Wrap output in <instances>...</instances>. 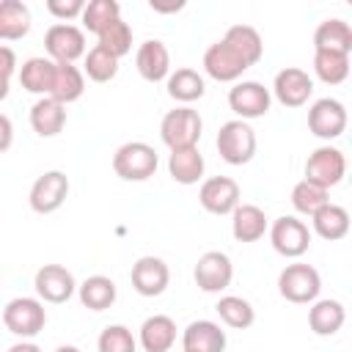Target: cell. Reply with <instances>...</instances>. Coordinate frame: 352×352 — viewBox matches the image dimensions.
Instances as JSON below:
<instances>
[{
	"instance_id": "16",
	"label": "cell",
	"mask_w": 352,
	"mask_h": 352,
	"mask_svg": "<svg viewBox=\"0 0 352 352\" xmlns=\"http://www.w3.org/2000/svg\"><path fill=\"white\" fill-rule=\"evenodd\" d=\"M170 280V270L162 258L157 256H140L132 264V289L143 297H157L168 289Z\"/></svg>"
},
{
	"instance_id": "20",
	"label": "cell",
	"mask_w": 352,
	"mask_h": 352,
	"mask_svg": "<svg viewBox=\"0 0 352 352\" xmlns=\"http://www.w3.org/2000/svg\"><path fill=\"white\" fill-rule=\"evenodd\" d=\"M85 91V77L74 63H55L52 72V85H50V99L60 102L63 107L69 102H77Z\"/></svg>"
},
{
	"instance_id": "42",
	"label": "cell",
	"mask_w": 352,
	"mask_h": 352,
	"mask_svg": "<svg viewBox=\"0 0 352 352\" xmlns=\"http://www.w3.org/2000/svg\"><path fill=\"white\" fill-rule=\"evenodd\" d=\"M11 143H14V124H11V118H8V116H3V113H0V154H3V151H8V148H11Z\"/></svg>"
},
{
	"instance_id": "14",
	"label": "cell",
	"mask_w": 352,
	"mask_h": 352,
	"mask_svg": "<svg viewBox=\"0 0 352 352\" xmlns=\"http://www.w3.org/2000/svg\"><path fill=\"white\" fill-rule=\"evenodd\" d=\"M33 286H36V294L44 300V302H66L72 294H74V289H77V283H74V275L66 270V267H60V264H44L38 272H36V278H33Z\"/></svg>"
},
{
	"instance_id": "26",
	"label": "cell",
	"mask_w": 352,
	"mask_h": 352,
	"mask_svg": "<svg viewBox=\"0 0 352 352\" xmlns=\"http://www.w3.org/2000/svg\"><path fill=\"white\" fill-rule=\"evenodd\" d=\"M168 173L179 184H195L204 176V154L198 151V146L170 151V157H168Z\"/></svg>"
},
{
	"instance_id": "8",
	"label": "cell",
	"mask_w": 352,
	"mask_h": 352,
	"mask_svg": "<svg viewBox=\"0 0 352 352\" xmlns=\"http://www.w3.org/2000/svg\"><path fill=\"white\" fill-rule=\"evenodd\" d=\"M270 242H272V248H275L280 256L297 258V256H302V253L308 250V245H311V231H308V226H305L302 220H297V217H292V214H283V217H278V220L272 223V228H270Z\"/></svg>"
},
{
	"instance_id": "45",
	"label": "cell",
	"mask_w": 352,
	"mask_h": 352,
	"mask_svg": "<svg viewBox=\"0 0 352 352\" xmlns=\"http://www.w3.org/2000/svg\"><path fill=\"white\" fill-rule=\"evenodd\" d=\"M55 352H80V349H77V346H58Z\"/></svg>"
},
{
	"instance_id": "9",
	"label": "cell",
	"mask_w": 352,
	"mask_h": 352,
	"mask_svg": "<svg viewBox=\"0 0 352 352\" xmlns=\"http://www.w3.org/2000/svg\"><path fill=\"white\" fill-rule=\"evenodd\" d=\"M69 195V179L63 170H47L41 173L30 187V209L38 214H50L63 206Z\"/></svg>"
},
{
	"instance_id": "30",
	"label": "cell",
	"mask_w": 352,
	"mask_h": 352,
	"mask_svg": "<svg viewBox=\"0 0 352 352\" xmlns=\"http://www.w3.org/2000/svg\"><path fill=\"white\" fill-rule=\"evenodd\" d=\"M52 72L55 63L50 58H28L19 69V85L28 94H38V96H50V85H52Z\"/></svg>"
},
{
	"instance_id": "25",
	"label": "cell",
	"mask_w": 352,
	"mask_h": 352,
	"mask_svg": "<svg viewBox=\"0 0 352 352\" xmlns=\"http://www.w3.org/2000/svg\"><path fill=\"white\" fill-rule=\"evenodd\" d=\"M223 41L248 63V69H250L253 63H258L261 55H264V41H261L258 30L250 28V25H231V28L226 30Z\"/></svg>"
},
{
	"instance_id": "39",
	"label": "cell",
	"mask_w": 352,
	"mask_h": 352,
	"mask_svg": "<svg viewBox=\"0 0 352 352\" xmlns=\"http://www.w3.org/2000/svg\"><path fill=\"white\" fill-rule=\"evenodd\" d=\"M96 346H99V352H138V341H135L132 330L124 327V324L104 327Z\"/></svg>"
},
{
	"instance_id": "28",
	"label": "cell",
	"mask_w": 352,
	"mask_h": 352,
	"mask_svg": "<svg viewBox=\"0 0 352 352\" xmlns=\"http://www.w3.org/2000/svg\"><path fill=\"white\" fill-rule=\"evenodd\" d=\"M311 223H314V231L330 242L344 239L349 234V212L338 204H324L316 214H311Z\"/></svg>"
},
{
	"instance_id": "17",
	"label": "cell",
	"mask_w": 352,
	"mask_h": 352,
	"mask_svg": "<svg viewBox=\"0 0 352 352\" xmlns=\"http://www.w3.org/2000/svg\"><path fill=\"white\" fill-rule=\"evenodd\" d=\"M204 69H206V74H209L212 80H217V82H234V80H239V77L245 74L248 63L220 38V41H214V44L204 52Z\"/></svg>"
},
{
	"instance_id": "41",
	"label": "cell",
	"mask_w": 352,
	"mask_h": 352,
	"mask_svg": "<svg viewBox=\"0 0 352 352\" xmlns=\"http://www.w3.org/2000/svg\"><path fill=\"white\" fill-rule=\"evenodd\" d=\"M82 8H85V0H47V11H50L55 19H60V22L80 16Z\"/></svg>"
},
{
	"instance_id": "40",
	"label": "cell",
	"mask_w": 352,
	"mask_h": 352,
	"mask_svg": "<svg viewBox=\"0 0 352 352\" xmlns=\"http://www.w3.org/2000/svg\"><path fill=\"white\" fill-rule=\"evenodd\" d=\"M14 72H16V55L11 47L0 44V102L8 96V85H11Z\"/></svg>"
},
{
	"instance_id": "6",
	"label": "cell",
	"mask_w": 352,
	"mask_h": 352,
	"mask_svg": "<svg viewBox=\"0 0 352 352\" xmlns=\"http://www.w3.org/2000/svg\"><path fill=\"white\" fill-rule=\"evenodd\" d=\"M44 47L52 63H74L85 55V33L77 25L58 22L44 33Z\"/></svg>"
},
{
	"instance_id": "1",
	"label": "cell",
	"mask_w": 352,
	"mask_h": 352,
	"mask_svg": "<svg viewBox=\"0 0 352 352\" xmlns=\"http://www.w3.org/2000/svg\"><path fill=\"white\" fill-rule=\"evenodd\" d=\"M201 129H204V121L198 116V110L192 107H176V110H168L162 124H160V138L162 143L176 151V148H192L198 146L201 140Z\"/></svg>"
},
{
	"instance_id": "27",
	"label": "cell",
	"mask_w": 352,
	"mask_h": 352,
	"mask_svg": "<svg viewBox=\"0 0 352 352\" xmlns=\"http://www.w3.org/2000/svg\"><path fill=\"white\" fill-rule=\"evenodd\" d=\"M30 30V8L22 0H0V38L19 41Z\"/></svg>"
},
{
	"instance_id": "4",
	"label": "cell",
	"mask_w": 352,
	"mask_h": 352,
	"mask_svg": "<svg viewBox=\"0 0 352 352\" xmlns=\"http://www.w3.org/2000/svg\"><path fill=\"white\" fill-rule=\"evenodd\" d=\"M217 151L228 165H245L256 154V132L248 121H226L217 132Z\"/></svg>"
},
{
	"instance_id": "7",
	"label": "cell",
	"mask_w": 352,
	"mask_h": 352,
	"mask_svg": "<svg viewBox=\"0 0 352 352\" xmlns=\"http://www.w3.org/2000/svg\"><path fill=\"white\" fill-rule=\"evenodd\" d=\"M346 173V157L336 146H319L308 160H305V179L330 190L336 187Z\"/></svg>"
},
{
	"instance_id": "2",
	"label": "cell",
	"mask_w": 352,
	"mask_h": 352,
	"mask_svg": "<svg viewBox=\"0 0 352 352\" xmlns=\"http://www.w3.org/2000/svg\"><path fill=\"white\" fill-rule=\"evenodd\" d=\"M157 165H160L157 151L143 140L124 143L113 154V170H116V176H121L126 182H146L148 176H154Z\"/></svg>"
},
{
	"instance_id": "10",
	"label": "cell",
	"mask_w": 352,
	"mask_h": 352,
	"mask_svg": "<svg viewBox=\"0 0 352 352\" xmlns=\"http://www.w3.org/2000/svg\"><path fill=\"white\" fill-rule=\"evenodd\" d=\"M192 278H195V283H198L201 292L214 294V292H223V289L231 286L234 264H231V258H228L226 253H220V250H206V253L198 258Z\"/></svg>"
},
{
	"instance_id": "37",
	"label": "cell",
	"mask_w": 352,
	"mask_h": 352,
	"mask_svg": "<svg viewBox=\"0 0 352 352\" xmlns=\"http://www.w3.org/2000/svg\"><path fill=\"white\" fill-rule=\"evenodd\" d=\"M82 72L94 80V82H110L116 74H118V58L110 55L104 47H94L88 50L85 55V63H82Z\"/></svg>"
},
{
	"instance_id": "36",
	"label": "cell",
	"mask_w": 352,
	"mask_h": 352,
	"mask_svg": "<svg viewBox=\"0 0 352 352\" xmlns=\"http://www.w3.org/2000/svg\"><path fill=\"white\" fill-rule=\"evenodd\" d=\"M96 36H99V47H104L116 58H124L132 50V30H129V25L121 16L113 19L110 25H104Z\"/></svg>"
},
{
	"instance_id": "34",
	"label": "cell",
	"mask_w": 352,
	"mask_h": 352,
	"mask_svg": "<svg viewBox=\"0 0 352 352\" xmlns=\"http://www.w3.org/2000/svg\"><path fill=\"white\" fill-rule=\"evenodd\" d=\"M214 311H217L220 319H223L228 327H234V330H245V327H250L253 319H256L253 305H250L248 300H242V297H234V294L220 297L217 305H214Z\"/></svg>"
},
{
	"instance_id": "24",
	"label": "cell",
	"mask_w": 352,
	"mask_h": 352,
	"mask_svg": "<svg viewBox=\"0 0 352 352\" xmlns=\"http://www.w3.org/2000/svg\"><path fill=\"white\" fill-rule=\"evenodd\" d=\"M267 231V214L253 204H239L231 212V234L236 242H256Z\"/></svg>"
},
{
	"instance_id": "11",
	"label": "cell",
	"mask_w": 352,
	"mask_h": 352,
	"mask_svg": "<svg viewBox=\"0 0 352 352\" xmlns=\"http://www.w3.org/2000/svg\"><path fill=\"white\" fill-rule=\"evenodd\" d=\"M308 129L322 138V140H333L346 129V107L338 99H316L308 110Z\"/></svg>"
},
{
	"instance_id": "22",
	"label": "cell",
	"mask_w": 352,
	"mask_h": 352,
	"mask_svg": "<svg viewBox=\"0 0 352 352\" xmlns=\"http://www.w3.org/2000/svg\"><path fill=\"white\" fill-rule=\"evenodd\" d=\"M314 50L349 55L352 52V28L338 16L319 22V28L314 30Z\"/></svg>"
},
{
	"instance_id": "29",
	"label": "cell",
	"mask_w": 352,
	"mask_h": 352,
	"mask_svg": "<svg viewBox=\"0 0 352 352\" xmlns=\"http://www.w3.org/2000/svg\"><path fill=\"white\" fill-rule=\"evenodd\" d=\"M346 319V311L338 300H316L308 311V324L316 336H336Z\"/></svg>"
},
{
	"instance_id": "32",
	"label": "cell",
	"mask_w": 352,
	"mask_h": 352,
	"mask_svg": "<svg viewBox=\"0 0 352 352\" xmlns=\"http://www.w3.org/2000/svg\"><path fill=\"white\" fill-rule=\"evenodd\" d=\"M204 91H206L204 77H201L195 69L182 66V69H176L173 74H168V94H170V99H176V102L190 104V102L201 99Z\"/></svg>"
},
{
	"instance_id": "18",
	"label": "cell",
	"mask_w": 352,
	"mask_h": 352,
	"mask_svg": "<svg viewBox=\"0 0 352 352\" xmlns=\"http://www.w3.org/2000/svg\"><path fill=\"white\" fill-rule=\"evenodd\" d=\"M135 66H138L143 80L160 82V80H165L170 74V52L160 38H148V41H143L138 47Z\"/></svg>"
},
{
	"instance_id": "15",
	"label": "cell",
	"mask_w": 352,
	"mask_h": 352,
	"mask_svg": "<svg viewBox=\"0 0 352 352\" xmlns=\"http://www.w3.org/2000/svg\"><path fill=\"white\" fill-rule=\"evenodd\" d=\"M272 91L278 96L280 104L286 107H302L311 94H314V80L308 77V72L297 69V66H286L275 74V82H272Z\"/></svg>"
},
{
	"instance_id": "19",
	"label": "cell",
	"mask_w": 352,
	"mask_h": 352,
	"mask_svg": "<svg viewBox=\"0 0 352 352\" xmlns=\"http://www.w3.org/2000/svg\"><path fill=\"white\" fill-rule=\"evenodd\" d=\"M182 346H184V352H223L226 349V333L220 330L217 322L198 319V322H190L184 327Z\"/></svg>"
},
{
	"instance_id": "12",
	"label": "cell",
	"mask_w": 352,
	"mask_h": 352,
	"mask_svg": "<svg viewBox=\"0 0 352 352\" xmlns=\"http://www.w3.org/2000/svg\"><path fill=\"white\" fill-rule=\"evenodd\" d=\"M228 107L239 116V121L261 118L270 110V91L256 80H242L228 91Z\"/></svg>"
},
{
	"instance_id": "38",
	"label": "cell",
	"mask_w": 352,
	"mask_h": 352,
	"mask_svg": "<svg viewBox=\"0 0 352 352\" xmlns=\"http://www.w3.org/2000/svg\"><path fill=\"white\" fill-rule=\"evenodd\" d=\"M118 16H121V6L116 0H91V3H85L82 14H80L82 28L91 33H99L104 25H110Z\"/></svg>"
},
{
	"instance_id": "5",
	"label": "cell",
	"mask_w": 352,
	"mask_h": 352,
	"mask_svg": "<svg viewBox=\"0 0 352 352\" xmlns=\"http://www.w3.org/2000/svg\"><path fill=\"white\" fill-rule=\"evenodd\" d=\"M322 278L311 264H289L278 275V292L289 302H314L319 297Z\"/></svg>"
},
{
	"instance_id": "13",
	"label": "cell",
	"mask_w": 352,
	"mask_h": 352,
	"mask_svg": "<svg viewBox=\"0 0 352 352\" xmlns=\"http://www.w3.org/2000/svg\"><path fill=\"white\" fill-rule=\"evenodd\" d=\"M198 201L212 214H231L239 206V184L231 176H212L201 184Z\"/></svg>"
},
{
	"instance_id": "3",
	"label": "cell",
	"mask_w": 352,
	"mask_h": 352,
	"mask_svg": "<svg viewBox=\"0 0 352 352\" xmlns=\"http://www.w3.org/2000/svg\"><path fill=\"white\" fill-rule=\"evenodd\" d=\"M3 324L8 333H14L19 338H33L44 330L47 311H44L41 300H36V297H14L3 308Z\"/></svg>"
},
{
	"instance_id": "23",
	"label": "cell",
	"mask_w": 352,
	"mask_h": 352,
	"mask_svg": "<svg viewBox=\"0 0 352 352\" xmlns=\"http://www.w3.org/2000/svg\"><path fill=\"white\" fill-rule=\"evenodd\" d=\"M66 124V107L50 96H41L30 107V126L41 138H55Z\"/></svg>"
},
{
	"instance_id": "31",
	"label": "cell",
	"mask_w": 352,
	"mask_h": 352,
	"mask_svg": "<svg viewBox=\"0 0 352 352\" xmlns=\"http://www.w3.org/2000/svg\"><path fill=\"white\" fill-rule=\"evenodd\" d=\"M80 302L88 308V311H104L116 302V283L107 278V275H91L85 278L80 286Z\"/></svg>"
},
{
	"instance_id": "43",
	"label": "cell",
	"mask_w": 352,
	"mask_h": 352,
	"mask_svg": "<svg viewBox=\"0 0 352 352\" xmlns=\"http://www.w3.org/2000/svg\"><path fill=\"white\" fill-rule=\"evenodd\" d=\"M8 352H41V349L36 344H30V341H19V344L8 346Z\"/></svg>"
},
{
	"instance_id": "44",
	"label": "cell",
	"mask_w": 352,
	"mask_h": 352,
	"mask_svg": "<svg viewBox=\"0 0 352 352\" xmlns=\"http://www.w3.org/2000/svg\"><path fill=\"white\" fill-rule=\"evenodd\" d=\"M151 8H154V11H179V8H184V3H168V6L151 3Z\"/></svg>"
},
{
	"instance_id": "21",
	"label": "cell",
	"mask_w": 352,
	"mask_h": 352,
	"mask_svg": "<svg viewBox=\"0 0 352 352\" xmlns=\"http://www.w3.org/2000/svg\"><path fill=\"white\" fill-rule=\"evenodd\" d=\"M176 344V322L165 314H154L140 324V346L146 352H168Z\"/></svg>"
},
{
	"instance_id": "35",
	"label": "cell",
	"mask_w": 352,
	"mask_h": 352,
	"mask_svg": "<svg viewBox=\"0 0 352 352\" xmlns=\"http://www.w3.org/2000/svg\"><path fill=\"white\" fill-rule=\"evenodd\" d=\"M324 204H330L324 187H319V184H314V182H308V179H302V182L294 184V190H292V206H294L300 214H308V217H311V214H316Z\"/></svg>"
},
{
	"instance_id": "33",
	"label": "cell",
	"mask_w": 352,
	"mask_h": 352,
	"mask_svg": "<svg viewBox=\"0 0 352 352\" xmlns=\"http://www.w3.org/2000/svg\"><path fill=\"white\" fill-rule=\"evenodd\" d=\"M314 72H316V77H319L322 82L338 85V82H344L346 74H349V55L314 50Z\"/></svg>"
}]
</instances>
